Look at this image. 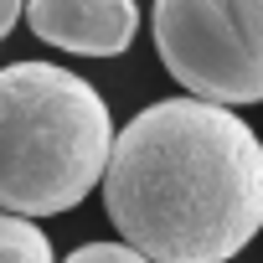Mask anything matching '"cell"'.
I'll list each match as a JSON object with an SVG mask.
<instances>
[{"mask_svg": "<svg viewBox=\"0 0 263 263\" xmlns=\"http://www.w3.org/2000/svg\"><path fill=\"white\" fill-rule=\"evenodd\" d=\"M21 11H26V0H0V42H6V36L16 31V21H21Z\"/></svg>", "mask_w": 263, "mask_h": 263, "instance_id": "52a82bcc", "label": "cell"}, {"mask_svg": "<svg viewBox=\"0 0 263 263\" xmlns=\"http://www.w3.org/2000/svg\"><path fill=\"white\" fill-rule=\"evenodd\" d=\"M62 263H150V258H140L129 242H83V248H72Z\"/></svg>", "mask_w": 263, "mask_h": 263, "instance_id": "8992f818", "label": "cell"}, {"mask_svg": "<svg viewBox=\"0 0 263 263\" xmlns=\"http://www.w3.org/2000/svg\"><path fill=\"white\" fill-rule=\"evenodd\" d=\"M155 52L206 103L263 98V0H155Z\"/></svg>", "mask_w": 263, "mask_h": 263, "instance_id": "3957f363", "label": "cell"}, {"mask_svg": "<svg viewBox=\"0 0 263 263\" xmlns=\"http://www.w3.org/2000/svg\"><path fill=\"white\" fill-rule=\"evenodd\" d=\"M0 263H57L52 258V237L16 212H0Z\"/></svg>", "mask_w": 263, "mask_h": 263, "instance_id": "5b68a950", "label": "cell"}, {"mask_svg": "<svg viewBox=\"0 0 263 263\" xmlns=\"http://www.w3.org/2000/svg\"><path fill=\"white\" fill-rule=\"evenodd\" d=\"M103 93L57 62L0 67V206L16 217L72 212L108 165Z\"/></svg>", "mask_w": 263, "mask_h": 263, "instance_id": "7a4b0ae2", "label": "cell"}, {"mask_svg": "<svg viewBox=\"0 0 263 263\" xmlns=\"http://www.w3.org/2000/svg\"><path fill=\"white\" fill-rule=\"evenodd\" d=\"M31 31L78 57H124L140 31V6L135 0H26Z\"/></svg>", "mask_w": 263, "mask_h": 263, "instance_id": "277c9868", "label": "cell"}, {"mask_svg": "<svg viewBox=\"0 0 263 263\" xmlns=\"http://www.w3.org/2000/svg\"><path fill=\"white\" fill-rule=\"evenodd\" d=\"M103 206L150 263H227L263 227L258 135L222 103L160 98L114 135Z\"/></svg>", "mask_w": 263, "mask_h": 263, "instance_id": "6da1fadb", "label": "cell"}]
</instances>
